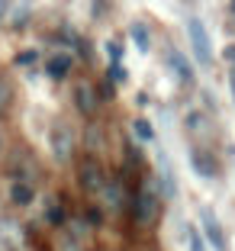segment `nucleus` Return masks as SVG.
Listing matches in <instances>:
<instances>
[{
	"label": "nucleus",
	"instance_id": "25",
	"mask_svg": "<svg viewBox=\"0 0 235 251\" xmlns=\"http://www.w3.org/2000/svg\"><path fill=\"white\" fill-rule=\"evenodd\" d=\"M3 16H7V0H0V23H3Z\"/></svg>",
	"mask_w": 235,
	"mask_h": 251
},
{
	"label": "nucleus",
	"instance_id": "12",
	"mask_svg": "<svg viewBox=\"0 0 235 251\" xmlns=\"http://www.w3.org/2000/svg\"><path fill=\"white\" fill-rule=\"evenodd\" d=\"M71 65H74V58H71V52H55L49 61H45V68H49V74L55 77V81H61L68 71H71Z\"/></svg>",
	"mask_w": 235,
	"mask_h": 251
},
{
	"label": "nucleus",
	"instance_id": "18",
	"mask_svg": "<svg viewBox=\"0 0 235 251\" xmlns=\"http://www.w3.org/2000/svg\"><path fill=\"white\" fill-rule=\"evenodd\" d=\"M7 103H10V87H7V81H0V116L7 113Z\"/></svg>",
	"mask_w": 235,
	"mask_h": 251
},
{
	"label": "nucleus",
	"instance_id": "23",
	"mask_svg": "<svg viewBox=\"0 0 235 251\" xmlns=\"http://www.w3.org/2000/svg\"><path fill=\"white\" fill-rule=\"evenodd\" d=\"M13 23H16V26H23V23H26V7H20V10H16Z\"/></svg>",
	"mask_w": 235,
	"mask_h": 251
},
{
	"label": "nucleus",
	"instance_id": "5",
	"mask_svg": "<svg viewBox=\"0 0 235 251\" xmlns=\"http://www.w3.org/2000/svg\"><path fill=\"white\" fill-rule=\"evenodd\" d=\"M78 180H81V187L87 193H100V187L106 184V174H103L100 161L87 158V161H81V168H78Z\"/></svg>",
	"mask_w": 235,
	"mask_h": 251
},
{
	"label": "nucleus",
	"instance_id": "15",
	"mask_svg": "<svg viewBox=\"0 0 235 251\" xmlns=\"http://www.w3.org/2000/svg\"><path fill=\"white\" fill-rule=\"evenodd\" d=\"M100 139H103V129H100V126H90L87 132H84V145H87L90 151H100V145H103Z\"/></svg>",
	"mask_w": 235,
	"mask_h": 251
},
{
	"label": "nucleus",
	"instance_id": "22",
	"mask_svg": "<svg viewBox=\"0 0 235 251\" xmlns=\"http://www.w3.org/2000/svg\"><path fill=\"white\" fill-rule=\"evenodd\" d=\"M49 222H65V213H61V206H58V209H55V206L49 209Z\"/></svg>",
	"mask_w": 235,
	"mask_h": 251
},
{
	"label": "nucleus",
	"instance_id": "4",
	"mask_svg": "<svg viewBox=\"0 0 235 251\" xmlns=\"http://www.w3.org/2000/svg\"><path fill=\"white\" fill-rule=\"evenodd\" d=\"M200 235L206 238V245H213V251H226V232H222L219 219H216V213L209 206L200 209Z\"/></svg>",
	"mask_w": 235,
	"mask_h": 251
},
{
	"label": "nucleus",
	"instance_id": "7",
	"mask_svg": "<svg viewBox=\"0 0 235 251\" xmlns=\"http://www.w3.org/2000/svg\"><path fill=\"white\" fill-rule=\"evenodd\" d=\"M168 68L177 74V81H181V84L197 87V71H193V65L187 61V55H181L177 49H171V52H168Z\"/></svg>",
	"mask_w": 235,
	"mask_h": 251
},
{
	"label": "nucleus",
	"instance_id": "20",
	"mask_svg": "<svg viewBox=\"0 0 235 251\" xmlns=\"http://www.w3.org/2000/svg\"><path fill=\"white\" fill-rule=\"evenodd\" d=\"M123 77H126L123 65H119V61H113V68H110V81H123Z\"/></svg>",
	"mask_w": 235,
	"mask_h": 251
},
{
	"label": "nucleus",
	"instance_id": "8",
	"mask_svg": "<svg viewBox=\"0 0 235 251\" xmlns=\"http://www.w3.org/2000/svg\"><path fill=\"white\" fill-rule=\"evenodd\" d=\"M158 177H161V193H164V200H174L177 197V180H174V168H171V158L164 155H158Z\"/></svg>",
	"mask_w": 235,
	"mask_h": 251
},
{
	"label": "nucleus",
	"instance_id": "13",
	"mask_svg": "<svg viewBox=\"0 0 235 251\" xmlns=\"http://www.w3.org/2000/svg\"><path fill=\"white\" fill-rule=\"evenodd\" d=\"M132 135H135L139 142H155V126L148 123L145 116H135V119H132Z\"/></svg>",
	"mask_w": 235,
	"mask_h": 251
},
{
	"label": "nucleus",
	"instance_id": "16",
	"mask_svg": "<svg viewBox=\"0 0 235 251\" xmlns=\"http://www.w3.org/2000/svg\"><path fill=\"white\" fill-rule=\"evenodd\" d=\"M187 248L190 251H206V238L200 235V229H193V226H187Z\"/></svg>",
	"mask_w": 235,
	"mask_h": 251
},
{
	"label": "nucleus",
	"instance_id": "14",
	"mask_svg": "<svg viewBox=\"0 0 235 251\" xmlns=\"http://www.w3.org/2000/svg\"><path fill=\"white\" fill-rule=\"evenodd\" d=\"M129 36H132V42L139 45V52H148V49H152V39H148L145 23H132V26H129Z\"/></svg>",
	"mask_w": 235,
	"mask_h": 251
},
{
	"label": "nucleus",
	"instance_id": "24",
	"mask_svg": "<svg viewBox=\"0 0 235 251\" xmlns=\"http://www.w3.org/2000/svg\"><path fill=\"white\" fill-rule=\"evenodd\" d=\"M229 90H232V100H235V68H232V74H229Z\"/></svg>",
	"mask_w": 235,
	"mask_h": 251
},
{
	"label": "nucleus",
	"instance_id": "21",
	"mask_svg": "<svg viewBox=\"0 0 235 251\" xmlns=\"http://www.w3.org/2000/svg\"><path fill=\"white\" fill-rule=\"evenodd\" d=\"M222 58H226L229 65L235 68V45H226V49H222Z\"/></svg>",
	"mask_w": 235,
	"mask_h": 251
},
{
	"label": "nucleus",
	"instance_id": "3",
	"mask_svg": "<svg viewBox=\"0 0 235 251\" xmlns=\"http://www.w3.org/2000/svg\"><path fill=\"white\" fill-rule=\"evenodd\" d=\"M49 148H52V158L58 164L71 161L74 155V132H71V126L68 123H55L49 129Z\"/></svg>",
	"mask_w": 235,
	"mask_h": 251
},
{
	"label": "nucleus",
	"instance_id": "11",
	"mask_svg": "<svg viewBox=\"0 0 235 251\" xmlns=\"http://www.w3.org/2000/svg\"><path fill=\"white\" fill-rule=\"evenodd\" d=\"M10 200H13L16 206H32L36 187H32L29 180H13V184H10Z\"/></svg>",
	"mask_w": 235,
	"mask_h": 251
},
{
	"label": "nucleus",
	"instance_id": "1",
	"mask_svg": "<svg viewBox=\"0 0 235 251\" xmlns=\"http://www.w3.org/2000/svg\"><path fill=\"white\" fill-rule=\"evenodd\" d=\"M187 39H190V49H193V58H197L200 68H209L213 65V45H209V29L200 16H187Z\"/></svg>",
	"mask_w": 235,
	"mask_h": 251
},
{
	"label": "nucleus",
	"instance_id": "10",
	"mask_svg": "<svg viewBox=\"0 0 235 251\" xmlns=\"http://www.w3.org/2000/svg\"><path fill=\"white\" fill-rule=\"evenodd\" d=\"M190 164H193V171H197L200 177H206V180L216 177V161H213L209 151H203V148H193L190 151Z\"/></svg>",
	"mask_w": 235,
	"mask_h": 251
},
{
	"label": "nucleus",
	"instance_id": "17",
	"mask_svg": "<svg viewBox=\"0 0 235 251\" xmlns=\"http://www.w3.org/2000/svg\"><path fill=\"white\" fill-rule=\"evenodd\" d=\"M13 61H16V68H32L39 61V52H36V49H26V52H20Z\"/></svg>",
	"mask_w": 235,
	"mask_h": 251
},
{
	"label": "nucleus",
	"instance_id": "26",
	"mask_svg": "<svg viewBox=\"0 0 235 251\" xmlns=\"http://www.w3.org/2000/svg\"><path fill=\"white\" fill-rule=\"evenodd\" d=\"M232 13H235V0H232Z\"/></svg>",
	"mask_w": 235,
	"mask_h": 251
},
{
	"label": "nucleus",
	"instance_id": "6",
	"mask_svg": "<svg viewBox=\"0 0 235 251\" xmlns=\"http://www.w3.org/2000/svg\"><path fill=\"white\" fill-rule=\"evenodd\" d=\"M74 106H78V113H84V116H94L97 106H100V94H97L94 84L81 81L74 87Z\"/></svg>",
	"mask_w": 235,
	"mask_h": 251
},
{
	"label": "nucleus",
	"instance_id": "9",
	"mask_svg": "<svg viewBox=\"0 0 235 251\" xmlns=\"http://www.w3.org/2000/svg\"><path fill=\"white\" fill-rule=\"evenodd\" d=\"M100 197H103V203H106V209H113V213H119L123 209V203H126V190H123V180H106V184L100 187Z\"/></svg>",
	"mask_w": 235,
	"mask_h": 251
},
{
	"label": "nucleus",
	"instance_id": "19",
	"mask_svg": "<svg viewBox=\"0 0 235 251\" xmlns=\"http://www.w3.org/2000/svg\"><path fill=\"white\" fill-rule=\"evenodd\" d=\"M106 55H110L113 61H119V58H123V45H119V42H106Z\"/></svg>",
	"mask_w": 235,
	"mask_h": 251
},
{
	"label": "nucleus",
	"instance_id": "2",
	"mask_svg": "<svg viewBox=\"0 0 235 251\" xmlns=\"http://www.w3.org/2000/svg\"><path fill=\"white\" fill-rule=\"evenodd\" d=\"M158 209H161V200H158V193H155V184H152V180H145L142 190L135 193V200H132V219H135V226H152V222L158 219Z\"/></svg>",
	"mask_w": 235,
	"mask_h": 251
}]
</instances>
